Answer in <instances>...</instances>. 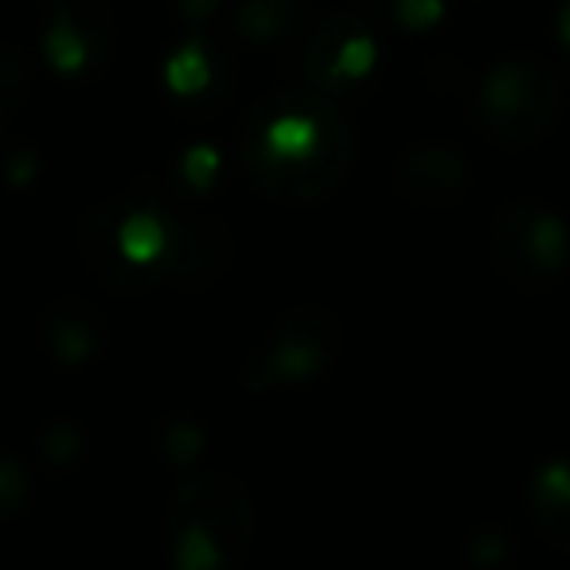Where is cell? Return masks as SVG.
I'll return each mask as SVG.
<instances>
[{
  "instance_id": "cell-10",
  "label": "cell",
  "mask_w": 570,
  "mask_h": 570,
  "mask_svg": "<svg viewBox=\"0 0 570 570\" xmlns=\"http://www.w3.org/2000/svg\"><path fill=\"white\" fill-rule=\"evenodd\" d=\"M531 512L543 539L559 551H570V458L543 465L531 481Z\"/></svg>"
},
{
  "instance_id": "cell-12",
  "label": "cell",
  "mask_w": 570,
  "mask_h": 570,
  "mask_svg": "<svg viewBox=\"0 0 570 570\" xmlns=\"http://www.w3.org/2000/svg\"><path fill=\"white\" fill-rule=\"evenodd\" d=\"M28 497V481L24 473H20L17 465H12L4 453H0V515H12L20 512V504H24Z\"/></svg>"
},
{
  "instance_id": "cell-3",
  "label": "cell",
  "mask_w": 570,
  "mask_h": 570,
  "mask_svg": "<svg viewBox=\"0 0 570 570\" xmlns=\"http://www.w3.org/2000/svg\"><path fill=\"white\" fill-rule=\"evenodd\" d=\"M180 223L165 215L157 204H106L98 212L90 238H95V266L102 277L121 285H145L165 277L184 262Z\"/></svg>"
},
{
  "instance_id": "cell-7",
  "label": "cell",
  "mask_w": 570,
  "mask_h": 570,
  "mask_svg": "<svg viewBox=\"0 0 570 570\" xmlns=\"http://www.w3.org/2000/svg\"><path fill=\"white\" fill-rule=\"evenodd\" d=\"M309 67L317 82H356L375 67V43L356 17H328L309 43Z\"/></svg>"
},
{
  "instance_id": "cell-6",
  "label": "cell",
  "mask_w": 570,
  "mask_h": 570,
  "mask_svg": "<svg viewBox=\"0 0 570 570\" xmlns=\"http://www.w3.org/2000/svg\"><path fill=\"white\" fill-rule=\"evenodd\" d=\"M341 348V328L328 313H289L246 367L250 387H302L328 367Z\"/></svg>"
},
{
  "instance_id": "cell-4",
  "label": "cell",
  "mask_w": 570,
  "mask_h": 570,
  "mask_svg": "<svg viewBox=\"0 0 570 570\" xmlns=\"http://www.w3.org/2000/svg\"><path fill=\"white\" fill-rule=\"evenodd\" d=\"M473 118L489 141L504 149H528L543 141L562 118V82L551 67L531 59L500 63L476 90Z\"/></svg>"
},
{
  "instance_id": "cell-5",
  "label": "cell",
  "mask_w": 570,
  "mask_h": 570,
  "mask_svg": "<svg viewBox=\"0 0 570 570\" xmlns=\"http://www.w3.org/2000/svg\"><path fill=\"white\" fill-rule=\"evenodd\" d=\"M492 254L508 282L520 289H547L567 269L570 230L551 207L535 199L508 204L492 230Z\"/></svg>"
},
{
  "instance_id": "cell-11",
  "label": "cell",
  "mask_w": 570,
  "mask_h": 570,
  "mask_svg": "<svg viewBox=\"0 0 570 570\" xmlns=\"http://www.w3.org/2000/svg\"><path fill=\"white\" fill-rule=\"evenodd\" d=\"M372 4L387 24L406 28V32H422V28H430L445 9V0H372Z\"/></svg>"
},
{
  "instance_id": "cell-13",
  "label": "cell",
  "mask_w": 570,
  "mask_h": 570,
  "mask_svg": "<svg viewBox=\"0 0 570 570\" xmlns=\"http://www.w3.org/2000/svg\"><path fill=\"white\" fill-rule=\"evenodd\" d=\"M20 90H24V67H20L9 51L0 48V110L17 106Z\"/></svg>"
},
{
  "instance_id": "cell-1",
  "label": "cell",
  "mask_w": 570,
  "mask_h": 570,
  "mask_svg": "<svg viewBox=\"0 0 570 570\" xmlns=\"http://www.w3.org/2000/svg\"><path fill=\"white\" fill-rule=\"evenodd\" d=\"M356 137L341 106L309 90L266 98L243 129V165L266 196L317 199L348 176Z\"/></svg>"
},
{
  "instance_id": "cell-14",
  "label": "cell",
  "mask_w": 570,
  "mask_h": 570,
  "mask_svg": "<svg viewBox=\"0 0 570 570\" xmlns=\"http://www.w3.org/2000/svg\"><path fill=\"white\" fill-rule=\"evenodd\" d=\"M559 40H562V51H567V59H570V4L559 17Z\"/></svg>"
},
{
  "instance_id": "cell-9",
  "label": "cell",
  "mask_w": 570,
  "mask_h": 570,
  "mask_svg": "<svg viewBox=\"0 0 570 570\" xmlns=\"http://www.w3.org/2000/svg\"><path fill=\"white\" fill-rule=\"evenodd\" d=\"M43 43H48L51 63L79 75L87 67H95V48L106 43V32L95 24V17L79 12V4H56L48 32H43Z\"/></svg>"
},
{
  "instance_id": "cell-8",
  "label": "cell",
  "mask_w": 570,
  "mask_h": 570,
  "mask_svg": "<svg viewBox=\"0 0 570 570\" xmlns=\"http://www.w3.org/2000/svg\"><path fill=\"white\" fill-rule=\"evenodd\" d=\"M399 191L419 207H445L465 191V165L458 153L430 145L414 157L403 160L399 168Z\"/></svg>"
},
{
  "instance_id": "cell-2",
  "label": "cell",
  "mask_w": 570,
  "mask_h": 570,
  "mask_svg": "<svg viewBox=\"0 0 570 570\" xmlns=\"http://www.w3.org/2000/svg\"><path fill=\"white\" fill-rule=\"evenodd\" d=\"M168 539L188 570H227L250 547V500L230 476H196L173 500Z\"/></svg>"
}]
</instances>
